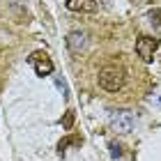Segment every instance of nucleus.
Segmentation results:
<instances>
[{
    "instance_id": "nucleus-3",
    "label": "nucleus",
    "mask_w": 161,
    "mask_h": 161,
    "mask_svg": "<svg viewBox=\"0 0 161 161\" xmlns=\"http://www.w3.org/2000/svg\"><path fill=\"white\" fill-rule=\"evenodd\" d=\"M30 62L35 64L37 76H48L51 71H53V62H51V58L46 53H42V51H37V53L30 55Z\"/></svg>"
},
{
    "instance_id": "nucleus-5",
    "label": "nucleus",
    "mask_w": 161,
    "mask_h": 161,
    "mask_svg": "<svg viewBox=\"0 0 161 161\" xmlns=\"http://www.w3.org/2000/svg\"><path fill=\"white\" fill-rule=\"evenodd\" d=\"M85 44H87V35H85V32L74 30V32L67 35V46H69L71 53H80V51L85 48Z\"/></svg>"
},
{
    "instance_id": "nucleus-1",
    "label": "nucleus",
    "mask_w": 161,
    "mask_h": 161,
    "mask_svg": "<svg viewBox=\"0 0 161 161\" xmlns=\"http://www.w3.org/2000/svg\"><path fill=\"white\" fill-rule=\"evenodd\" d=\"M127 69L122 67V64H115V62H108L104 67L99 69V76H97V83L101 90L106 92H122L124 85H127Z\"/></svg>"
},
{
    "instance_id": "nucleus-7",
    "label": "nucleus",
    "mask_w": 161,
    "mask_h": 161,
    "mask_svg": "<svg viewBox=\"0 0 161 161\" xmlns=\"http://www.w3.org/2000/svg\"><path fill=\"white\" fill-rule=\"evenodd\" d=\"M7 5H9V12L14 16L19 19V23H25V7H28V0H7Z\"/></svg>"
},
{
    "instance_id": "nucleus-6",
    "label": "nucleus",
    "mask_w": 161,
    "mask_h": 161,
    "mask_svg": "<svg viewBox=\"0 0 161 161\" xmlns=\"http://www.w3.org/2000/svg\"><path fill=\"white\" fill-rule=\"evenodd\" d=\"M67 7L71 12H85L90 14L97 9V0H67Z\"/></svg>"
},
{
    "instance_id": "nucleus-2",
    "label": "nucleus",
    "mask_w": 161,
    "mask_h": 161,
    "mask_svg": "<svg viewBox=\"0 0 161 161\" xmlns=\"http://www.w3.org/2000/svg\"><path fill=\"white\" fill-rule=\"evenodd\" d=\"M157 46H159V39H154V37H138L136 53H138V58H141L143 62H150L152 58H154Z\"/></svg>"
},
{
    "instance_id": "nucleus-4",
    "label": "nucleus",
    "mask_w": 161,
    "mask_h": 161,
    "mask_svg": "<svg viewBox=\"0 0 161 161\" xmlns=\"http://www.w3.org/2000/svg\"><path fill=\"white\" fill-rule=\"evenodd\" d=\"M111 124H113V127L120 131V134H127V131H131V129H134V118H131L129 113L120 111V113H113Z\"/></svg>"
}]
</instances>
